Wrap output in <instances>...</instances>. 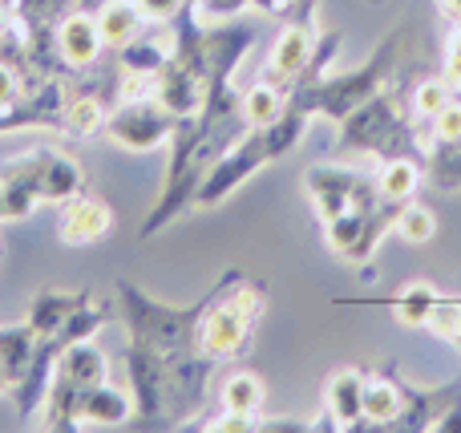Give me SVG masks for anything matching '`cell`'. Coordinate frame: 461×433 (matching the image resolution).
I'll return each mask as SVG.
<instances>
[{
    "label": "cell",
    "mask_w": 461,
    "mask_h": 433,
    "mask_svg": "<svg viewBox=\"0 0 461 433\" xmlns=\"http://www.w3.org/2000/svg\"><path fill=\"white\" fill-rule=\"evenodd\" d=\"M267 296L263 284L247 280L239 272H227L219 288L207 292V308L199 316V353L207 361H239L251 348L255 324H259Z\"/></svg>",
    "instance_id": "6da1fadb"
},
{
    "label": "cell",
    "mask_w": 461,
    "mask_h": 433,
    "mask_svg": "<svg viewBox=\"0 0 461 433\" xmlns=\"http://www.w3.org/2000/svg\"><path fill=\"white\" fill-rule=\"evenodd\" d=\"M303 130H308V113H303L300 105H287V113L279 122H271V126H251L223 154V158L207 170V178L199 183L194 203H199V207H215V203H223L243 178H251L255 170L267 167L271 158H284L287 150H295V142L303 138Z\"/></svg>",
    "instance_id": "7a4b0ae2"
},
{
    "label": "cell",
    "mask_w": 461,
    "mask_h": 433,
    "mask_svg": "<svg viewBox=\"0 0 461 433\" xmlns=\"http://www.w3.org/2000/svg\"><path fill=\"white\" fill-rule=\"evenodd\" d=\"M401 45H405V29L393 32V37L384 41V45L376 49V53L368 57L365 65H360V69H352V73H324L320 81L295 89L292 105H300L308 118H316V113H320V118L344 122L352 110H360L368 97H376L393 77H397V69H401Z\"/></svg>",
    "instance_id": "3957f363"
},
{
    "label": "cell",
    "mask_w": 461,
    "mask_h": 433,
    "mask_svg": "<svg viewBox=\"0 0 461 433\" xmlns=\"http://www.w3.org/2000/svg\"><path fill=\"white\" fill-rule=\"evenodd\" d=\"M0 186L8 203V223H13V219H29L37 203H65L81 194L86 178H81L77 158H69L65 150L32 146L0 167Z\"/></svg>",
    "instance_id": "277c9868"
},
{
    "label": "cell",
    "mask_w": 461,
    "mask_h": 433,
    "mask_svg": "<svg viewBox=\"0 0 461 433\" xmlns=\"http://www.w3.org/2000/svg\"><path fill=\"white\" fill-rule=\"evenodd\" d=\"M110 381V361L94 340H73L61 348L53 369V385L41 405V421L49 429H77V405L86 401V393L94 385Z\"/></svg>",
    "instance_id": "5b68a950"
},
{
    "label": "cell",
    "mask_w": 461,
    "mask_h": 433,
    "mask_svg": "<svg viewBox=\"0 0 461 433\" xmlns=\"http://www.w3.org/2000/svg\"><path fill=\"white\" fill-rule=\"evenodd\" d=\"M340 150H368L381 154V158H397V154H409V158H421L425 150L417 146V126L401 113V102H393V94H376L368 97L360 110H352L348 118L340 122Z\"/></svg>",
    "instance_id": "8992f818"
},
{
    "label": "cell",
    "mask_w": 461,
    "mask_h": 433,
    "mask_svg": "<svg viewBox=\"0 0 461 433\" xmlns=\"http://www.w3.org/2000/svg\"><path fill=\"white\" fill-rule=\"evenodd\" d=\"M303 191H308L312 207L316 215L336 219L344 215L348 207H381V191H376V178L357 175V170H344V167H312L303 175Z\"/></svg>",
    "instance_id": "52a82bcc"
},
{
    "label": "cell",
    "mask_w": 461,
    "mask_h": 433,
    "mask_svg": "<svg viewBox=\"0 0 461 433\" xmlns=\"http://www.w3.org/2000/svg\"><path fill=\"white\" fill-rule=\"evenodd\" d=\"M178 130V118L158 102H118V110H110L105 134L118 146L142 154V150H158L162 142H170Z\"/></svg>",
    "instance_id": "ba28073f"
},
{
    "label": "cell",
    "mask_w": 461,
    "mask_h": 433,
    "mask_svg": "<svg viewBox=\"0 0 461 433\" xmlns=\"http://www.w3.org/2000/svg\"><path fill=\"white\" fill-rule=\"evenodd\" d=\"M312 5H316V0H308L300 16L287 13L292 21H287V29L276 37V45H271V53H267V65H263V73L284 81L287 89H295V81H300V73L308 69L312 53H316V45H320L316 21H312Z\"/></svg>",
    "instance_id": "9c48e42d"
},
{
    "label": "cell",
    "mask_w": 461,
    "mask_h": 433,
    "mask_svg": "<svg viewBox=\"0 0 461 433\" xmlns=\"http://www.w3.org/2000/svg\"><path fill=\"white\" fill-rule=\"evenodd\" d=\"M53 45H57V61H61V69L77 73V69L97 65V57H102V49H105L102 29H97V13H89V8H73V13H65L53 29Z\"/></svg>",
    "instance_id": "30bf717a"
},
{
    "label": "cell",
    "mask_w": 461,
    "mask_h": 433,
    "mask_svg": "<svg viewBox=\"0 0 461 433\" xmlns=\"http://www.w3.org/2000/svg\"><path fill=\"white\" fill-rule=\"evenodd\" d=\"M113 231V207L102 194H73L61 203V215H57V235L69 248H86V243H102Z\"/></svg>",
    "instance_id": "8fae6325"
},
{
    "label": "cell",
    "mask_w": 461,
    "mask_h": 433,
    "mask_svg": "<svg viewBox=\"0 0 461 433\" xmlns=\"http://www.w3.org/2000/svg\"><path fill=\"white\" fill-rule=\"evenodd\" d=\"M365 418V373L340 369L324 385V418L312 429H352Z\"/></svg>",
    "instance_id": "7c38bea8"
},
{
    "label": "cell",
    "mask_w": 461,
    "mask_h": 433,
    "mask_svg": "<svg viewBox=\"0 0 461 433\" xmlns=\"http://www.w3.org/2000/svg\"><path fill=\"white\" fill-rule=\"evenodd\" d=\"M365 418L376 429H401V418H405V385H397L389 373H365Z\"/></svg>",
    "instance_id": "4fadbf2b"
},
{
    "label": "cell",
    "mask_w": 461,
    "mask_h": 433,
    "mask_svg": "<svg viewBox=\"0 0 461 433\" xmlns=\"http://www.w3.org/2000/svg\"><path fill=\"white\" fill-rule=\"evenodd\" d=\"M130 418H134V393L110 385V381L94 385L86 401L77 405V426H122Z\"/></svg>",
    "instance_id": "5bb4252c"
},
{
    "label": "cell",
    "mask_w": 461,
    "mask_h": 433,
    "mask_svg": "<svg viewBox=\"0 0 461 433\" xmlns=\"http://www.w3.org/2000/svg\"><path fill=\"white\" fill-rule=\"evenodd\" d=\"M89 300H94L89 292H37L24 324H29L37 337H57V332L65 329V320H69L81 304H89Z\"/></svg>",
    "instance_id": "9a60e30c"
},
{
    "label": "cell",
    "mask_w": 461,
    "mask_h": 433,
    "mask_svg": "<svg viewBox=\"0 0 461 433\" xmlns=\"http://www.w3.org/2000/svg\"><path fill=\"white\" fill-rule=\"evenodd\" d=\"M170 53H175V32L142 29L130 45L118 49V65L122 69H138V73H162L170 65Z\"/></svg>",
    "instance_id": "2e32d148"
},
{
    "label": "cell",
    "mask_w": 461,
    "mask_h": 433,
    "mask_svg": "<svg viewBox=\"0 0 461 433\" xmlns=\"http://www.w3.org/2000/svg\"><path fill=\"white\" fill-rule=\"evenodd\" d=\"M239 105H243L247 126H271V122H279L287 113V105H292V89H287L284 81H276V77L263 73L255 86H247V94L239 97Z\"/></svg>",
    "instance_id": "e0dca14e"
},
{
    "label": "cell",
    "mask_w": 461,
    "mask_h": 433,
    "mask_svg": "<svg viewBox=\"0 0 461 433\" xmlns=\"http://www.w3.org/2000/svg\"><path fill=\"white\" fill-rule=\"evenodd\" d=\"M97 29H102L105 45L118 53L122 45H130V41L146 29V16L134 0H105V5L97 8Z\"/></svg>",
    "instance_id": "ac0fdd59"
},
{
    "label": "cell",
    "mask_w": 461,
    "mask_h": 433,
    "mask_svg": "<svg viewBox=\"0 0 461 433\" xmlns=\"http://www.w3.org/2000/svg\"><path fill=\"white\" fill-rule=\"evenodd\" d=\"M421 175H425L421 158H409V154L384 158L381 175H376V191H381V199H389V203H409L417 194V186H421Z\"/></svg>",
    "instance_id": "d6986e66"
},
{
    "label": "cell",
    "mask_w": 461,
    "mask_h": 433,
    "mask_svg": "<svg viewBox=\"0 0 461 433\" xmlns=\"http://www.w3.org/2000/svg\"><path fill=\"white\" fill-rule=\"evenodd\" d=\"M37 332L29 324H5L0 329V369H5L8 385L24 377V369L32 365V353H37Z\"/></svg>",
    "instance_id": "ffe728a7"
},
{
    "label": "cell",
    "mask_w": 461,
    "mask_h": 433,
    "mask_svg": "<svg viewBox=\"0 0 461 433\" xmlns=\"http://www.w3.org/2000/svg\"><path fill=\"white\" fill-rule=\"evenodd\" d=\"M105 122H110V110H105V97L102 94H69V102H65V113H61V130H69V134L77 138H94L105 130Z\"/></svg>",
    "instance_id": "44dd1931"
},
{
    "label": "cell",
    "mask_w": 461,
    "mask_h": 433,
    "mask_svg": "<svg viewBox=\"0 0 461 433\" xmlns=\"http://www.w3.org/2000/svg\"><path fill=\"white\" fill-rule=\"evenodd\" d=\"M438 300H441V292L433 288L429 280H413L393 296V316H397V324H405V329H425L433 308H438Z\"/></svg>",
    "instance_id": "7402d4cb"
},
{
    "label": "cell",
    "mask_w": 461,
    "mask_h": 433,
    "mask_svg": "<svg viewBox=\"0 0 461 433\" xmlns=\"http://www.w3.org/2000/svg\"><path fill=\"white\" fill-rule=\"evenodd\" d=\"M263 401H267V389H263V381L255 377V373H235V377L223 385V410L259 418Z\"/></svg>",
    "instance_id": "603a6c76"
},
{
    "label": "cell",
    "mask_w": 461,
    "mask_h": 433,
    "mask_svg": "<svg viewBox=\"0 0 461 433\" xmlns=\"http://www.w3.org/2000/svg\"><path fill=\"white\" fill-rule=\"evenodd\" d=\"M425 170H429V178L438 186H446V191L461 186V142H429V150H425Z\"/></svg>",
    "instance_id": "cb8c5ba5"
},
{
    "label": "cell",
    "mask_w": 461,
    "mask_h": 433,
    "mask_svg": "<svg viewBox=\"0 0 461 433\" xmlns=\"http://www.w3.org/2000/svg\"><path fill=\"white\" fill-rule=\"evenodd\" d=\"M393 231H397L405 243H429L433 235H438V215H433L429 207L409 199V203H401L397 219H393Z\"/></svg>",
    "instance_id": "d4e9b609"
},
{
    "label": "cell",
    "mask_w": 461,
    "mask_h": 433,
    "mask_svg": "<svg viewBox=\"0 0 461 433\" xmlns=\"http://www.w3.org/2000/svg\"><path fill=\"white\" fill-rule=\"evenodd\" d=\"M454 97V86H449L446 77H425V81H417V89H413V113L421 122H429V118H438L441 113V105Z\"/></svg>",
    "instance_id": "484cf974"
},
{
    "label": "cell",
    "mask_w": 461,
    "mask_h": 433,
    "mask_svg": "<svg viewBox=\"0 0 461 433\" xmlns=\"http://www.w3.org/2000/svg\"><path fill=\"white\" fill-rule=\"evenodd\" d=\"M425 329H433V332H438V337L454 340V345L461 348V300H446V296H441Z\"/></svg>",
    "instance_id": "4316f807"
},
{
    "label": "cell",
    "mask_w": 461,
    "mask_h": 433,
    "mask_svg": "<svg viewBox=\"0 0 461 433\" xmlns=\"http://www.w3.org/2000/svg\"><path fill=\"white\" fill-rule=\"evenodd\" d=\"M433 142H461V97H449L438 118H429Z\"/></svg>",
    "instance_id": "83f0119b"
},
{
    "label": "cell",
    "mask_w": 461,
    "mask_h": 433,
    "mask_svg": "<svg viewBox=\"0 0 461 433\" xmlns=\"http://www.w3.org/2000/svg\"><path fill=\"white\" fill-rule=\"evenodd\" d=\"M203 429H211V433H247V429H259V418H251V413L223 410V413H215V418H211Z\"/></svg>",
    "instance_id": "f1b7e54d"
},
{
    "label": "cell",
    "mask_w": 461,
    "mask_h": 433,
    "mask_svg": "<svg viewBox=\"0 0 461 433\" xmlns=\"http://www.w3.org/2000/svg\"><path fill=\"white\" fill-rule=\"evenodd\" d=\"M134 5L142 8L146 24H167V21H175V16L183 13L186 0H134Z\"/></svg>",
    "instance_id": "f546056e"
},
{
    "label": "cell",
    "mask_w": 461,
    "mask_h": 433,
    "mask_svg": "<svg viewBox=\"0 0 461 433\" xmlns=\"http://www.w3.org/2000/svg\"><path fill=\"white\" fill-rule=\"evenodd\" d=\"M429 429H438V433H461V397H457V401H449L446 410L433 418Z\"/></svg>",
    "instance_id": "4dcf8cb0"
},
{
    "label": "cell",
    "mask_w": 461,
    "mask_h": 433,
    "mask_svg": "<svg viewBox=\"0 0 461 433\" xmlns=\"http://www.w3.org/2000/svg\"><path fill=\"white\" fill-rule=\"evenodd\" d=\"M247 0H199V13L207 16V13H215V16H230V13H239Z\"/></svg>",
    "instance_id": "1f68e13d"
},
{
    "label": "cell",
    "mask_w": 461,
    "mask_h": 433,
    "mask_svg": "<svg viewBox=\"0 0 461 433\" xmlns=\"http://www.w3.org/2000/svg\"><path fill=\"white\" fill-rule=\"evenodd\" d=\"M259 429H271V433H303V429H308V426H303V421H292V418H284V421H279V418H267V421H259Z\"/></svg>",
    "instance_id": "d6a6232c"
},
{
    "label": "cell",
    "mask_w": 461,
    "mask_h": 433,
    "mask_svg": "<svg viewBox=\"0 0 461 433\" xmlns=\"http://www.w3.org/2000/svg\"><path fill=\"white\" fill-rule=\"evenodd\" d=\"M438 13L457 29V24H461V0H438Z\"/></svg>",
    "instance_id": "836d02e7"
},
{
    "label": "cell",
    "mask_w": 461,
    "mask_h": 433,
    "mask_svg": "<svg viewBox=\"0 0 461 433\" xmlns=\"http://www.w3.org/2000/svg\"><path fill=\"white\" fill-rule=\"evenodd\" d=\"M255 8H263V13H279V16H287L292 13V5L295 0H251Z\"/></svg>",
    "instance_id": "e575fe53"
},
{
    "label": "cell",
    "mask_w": 461,
    "mask_h": 433,
    "mask_svg": "<svg viewBox=\"0 0 461 433\" xmlns=\"http://www.w3.org/2000/svg\"><path fill=\"white\" fill-rule=\"evenodd\" d=\"M0 223H8V203H5V186H0Z\"/></svg>",
    "instance_id": "d590c367"
},
{
    "label": "cell",
    "mask_w": 461,
    "mask_h": 433,
    "mask_svg": "<svg viewBox=\"0 0 461 433\" xmlns=\"http://www.w3.org/2000/svg\"><path fill=\"white\" fill-rule=\"evenodd\" d=\"M8 389H13V385H8V377H5V369H0V393H8Z\"/></svg>",
    "instance_id": "8d00e7d4"
},
{
    "label": "cell",
    "mask_w": 461,
    "mask_h": 433,
    "mask_svg": "<svg viewBox=\"0 0 461 433\" xmlns=\"http://www.w3.org/2000/svg\"><path fill=\"white\" fill-rule=\"evenodd\" d=\"M0 256H5V239H0Z\"/></svg>",
    "instance_id": "74e56055"
}]
</instances>
